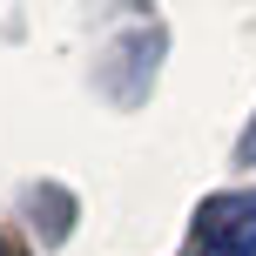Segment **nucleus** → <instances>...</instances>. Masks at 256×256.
<instances>
[{
    "mask_svg": "<svg viewBox=\"0 0 256 256\" xmlns=\"http://www.w3.org/2000/svg\"><path fill=\"white\" fill-rule=\"evenodd\" d=\"M196 256H256V189L209 196L196 209Z\"/></svg>",
    "mask_w": 256,
    "mask_h": 256,
    "instance_id": "nucleus-1",
    "label": "nucleus"
},
{
    "mask_svg": "<svg viewBox=\"0 0 256 256\" xmlns=\"http://www.w3.org/2000/svg\"><path fill=\"white\" fill-rule=\"evenodd\" d=\"M0 256H7V243H0Z\"/></svg>",
    "mask_w": 256,
    "mask_h": 256,
    "instance_id": "nucleus-2",
    "label": "nucleus"
}]
</instances>
